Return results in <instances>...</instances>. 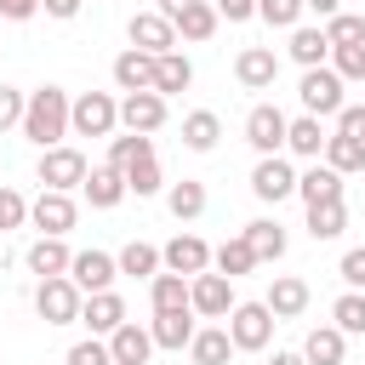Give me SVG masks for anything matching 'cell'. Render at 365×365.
<instances>
[{"label": "cell", "instance_id": "obj_3", "mask_svg": "<svg viewBox=\"0 0 365 365\" xmlns=\"http://www.w3.org/2000/svg\"><path fill=\"white\" fill-rule=\"evenodd\" d=\"M114 125H120V103L108 91H80L68 103V131L74 137H108Z\"/></svg>", "mask_w": 365, "mask_h": 365}, {"label": "cell", "instance_id": "obj_30", "mask_svg": "<svg viewBox=\"0 0 365 365\" xmlns=\"http://www.w3.org/2000/svg\"><path fill=\"white\" fill-rule=\"evenodd\" d=\"M319 165H331L336 177H354V171H365V143H354V137H325V154H319Z\"/></svg>", "mask_w": 365, "mask_h": 365}, {"label": "cell", "instance_id": "obj_20", "mask_svg": "<svg viewBox=\"0 0 365 365\" xmlns=\"http://www.w3.org/2000/svg\"><path fill=\"white\" fill-rule=\"evenodd\" d=\"M297 194H302V205H336V200H342V177L314 160V165L297 177Z\"/></svg>", "mask_w": 365, "mask_h": 365}, {"label": "cell", "instance_id": "obj_38", "mask_svg": "<svg viewBox=\"0 0 365 365\" xmlns=\"http://www.w3.org/2000/svg\"><path fill=\"white\" fill-rule=\"evenodd\" d=\"M114 268H120V274H131V279H154V274H160V251H154V245H143V240H131V245L114 257Z\"/></svg>", "mask_w": 365, "mask_h": 365}, {"label": "cell", "instance_id": "obj_40", "mask_svg": "<svg viewBox=\"0 0 365 365\" xmlns=\"http://www.w3.org/2000/svg\"><path fill=\"white\" fill-rule=\"evenodd\" d=\"M160 188H165V177H160V160H137V165L125 171V194L148 200V194H160Z\"/></svg>", "mask_w": 365, "mask_h": 365}, {"label": "cell", "instance_id": "obj_24", "mask_svg": "<svg viewBox=\"0 0 365 365\" xmlns=\"http://www.w3.org/2000/svg\"><path fill=\"white\" fill-rule=\"evenodd\" d=\"M68 262H74V251H68L63 240H51V234H40V240L29 245V274H40V279L68 274Z\"/></svg>", "mask_w": 365, "mask_h": 365}, {"label": "cell", "instance_id": "obj_43", "mask_svg": "<svg viewBox=\"0 0 365 365\" xmlns=\"http://www.w3.org/2000/svg\"><path fill=\"white\" fill-rule=\"evenodd\" d=\"M23 222H29V200L0 182V234H11V228H23Z\"/></svg>", "mask_w": 365, "mask_h": 365}, {"label": "cell", "instance_id": "obj_2", "mask_svg": "<svg viewBox=\"0 0 365 365\" xmlns=\"http://www.w3.org/2000/svg\"><path fill=\"white\" fill-rule=\"evenodd\" d=\"M274 325H279V319H274L262 302H234L222 331H228L234 354H262V348H268V336H274Z\"/></svg>", "mask_w": 365, "mask_h": 365}, {"label": "cell", "instance_id": "obj_47", "mask_svg": "<svg viewBox=\"0 0 365 365\" xmlns=\"http://www.w3.org/2000/svg\"><path fill=\"white\" fill-rule=\"evenodd\" d=\"M336 137L365 143V108H359V103H342V114H336Z\"/></svg>", "mask_w": 365, "mask_h": 365}, {"label": "cell", "instance_id": "obj_54", "mask_svg": "<svg viewBox=\"0 0 365 365\" xmlns=\"http://www.w3.org/2000/svg\"><path fill=\"white\" fill-rule=\"evenodd\" d=\"M268 365H308V359H302V354H274Z\"/></svg>", "mask_w": 365, "mask_h": 365}, {"label": "cell", "instance_id": "obj_26", "mask_svg": "<svg viewBox=\"0 0 365 365\" xmlns=\"http://www.w3.org/2000/svg\"><path fill=\"white\" fill-rule=\"evenodd\" d=\"M188 359H194V365H228V359H234L228 331H222V325H200L194 342H188Z\"/></svg>", "mask_w": 365, "mask_h": 365}, {"label": "cell", "instance_id": "obj_35", "mask_svg": "<svg viewBox=\"0 0 365 365\" xmlns=\"http://www.w3.org/2000/svg\"><path fill=\"white\" fill-rule=\"evenodd\" d=\"M137 160H154V137H137V131H125V137H114V143H108V165H114L120 177H125Z\"/></svg>", "mask_w": 365, "mask_h": 365}, {"label": "cell", "instance_id": "obj_28", "mask_svg": "<svg viewBox=\"0 0 365 365\" xmlns=\"http://www.w3.org/2000/svg\"><path fill=\"white\" fill-rule=\"evenodd\" d=\"M217 137H222V120H217L211 108H194V114H182V148H194V154H211V148H217Z\"/></svg>", "mask_w": 365, "mask_h": 365}, {"label": "cell", "instance_id": "obj_6", "mask_svg": "<svg viewBox=\"0 0 365 365\" xmlns=\"http://www.w3.org/2000/svg\"><path fill=\"white\" fill-rule=\"evenodd\" d=\"M297 97H302V114H314V120H336L342 114V80L331 74V68H302V86H297Z\"/></svg>", "mask_w": 365, "mask_h": 365}, {"label": "cell", "instance_id": "obj_51", "mask_svg": "<svg viewBox=\"0 0 365 365\" xmlns=\"http://www.w3.org/2000/svg\"><path fill=\"white\" fill-rule=\"evenodd\" d=\"M40 6H46V17H63V23H68V17H74L86 0H40Z\"/></svg>", "mask_w": 365, "mask_h": 365}, {"label": "cell", "instance_id": "obj_37", "mask_svg": "<svg viewBox=\"0 0 365 365\" xmlns=\"http://www.w3.org/2000/svg\"><path fill=\"white\" fill-rule=\"evenodd\" d=\"M211 262H217V274H222V279H240V274H251V268H257V257H251V245H245V240H222V245L211 251Z\"/></svg>", "mask_w": 365, "mask_h": 365}, {"label": "cell", "instance_id": "obj_29", "mask_svg": "<svg viewBox=\"0 0 365 365\" xmlns=\"http://www.w3.org/2000/svg\"><path fill=\"white\" fill-rule=\"evenodd\" d=\"M285 148L302 154V160H319V154H325V131H319V120H314V114L285 120Z\"/></svg>", "mask_w": 365, "mask_h": 365}, {"label": "cell", "instance_id": "obj_11", "mask_svg": "<svg viewBox=\"0 0 365 365\" xmlns=\"http://www.w3.org/2000/svg\"><path fill=\"white\" fill-rule=\"evenodd\" d=\"M114 257L108 251H74V262H68V279L80 285V297H97V291H114Z\"/></svg>", "mask_w": 365, "mask_h": 365}, {"label": "cell", "instance_id": "obj_15", "mask_svg": "<svg viewBox=\"0 0 365 365\" xmlns=\"http://www.w3.org/2000/svg\"><path fill=\"white\" fill-rule=\"evenodd\" d=\"M125 34H131V46H137V51H148V57H165V51H177V29H171L160 11H137Z\"/></svg>", "mask_w": 365, "mask_h": 365}, {"label": "cell", "instance_id": "obj_23", "mask_svg": "<svg viewBox=\"0 0 365 365\" xmlns=\"http://www.w3.org/2000/svg\"><path fill=\"white\" fill-rule=\"evenodd\" d=\"M240 240L251 245V257H257V262H279V257H285V228H279L274 217L245 222V234H240Z\"/></svg>", "mask_w": 365, "mask_h": 365}, {"label": "cell", "instance_id": "obj_9", "mask_svg": "<svg viewBox=\"0 0 365 365\" xmlns=\"http://www.w3.org/2000/svg\"><path fill=\"white\" fill-rule=\"evenodd\" d=\"M245 143L268 160V154H279L285 148V114L274 108V103H257L251 114H245Z\"/></svg>", "mask_w": 365, "mask_h": 365}, {"label": "cell", "instance_id": "obj_31", "mask_svg": "<svg viewBox=\"0 0 365 365\" xmlns=\"http://www.w3.org/2000/svg\"><path fill=\"white\" fill-rule=\"evenodd\" d=\"M217 23H222V17H217V6H211V0H194L171 29H177V40H211V34H217Z\"/></svg>", "mask_w": 365, "mask_h": 365}, {"label": "cell", "instance_id": "obj_21", "mask_svg": "<svg viewBox=\"0 0 365 365\" xmlns=\"http://www.w3.org/2000/svg\"><path fill=\"white\" fill-rule=\"evenodd\" d=\"M194 308H182V314H154V325H148V336H154V348H171V354H182L188 342H194Z\"/></svg>", "mask_w": 365, "mask_h": 365}, {"label": "cell", "instance_id": "obj_36", "mask_svg": "<svg viewBox=\"0 0 365 365\" xmlns=\"http://www.w3.org/2000/svg\"><path fill=\"white\" fill-rule=\"evenodd\" d=\"M331 325H336L342 336H365V291H342V297L331 302Z\"/></svg>", "mask_w": 365, "mask_h": 365}, {"label": "cell", "instance_id": "obj_1", "mask_svg": "<svg viewBox=\"0 0 365 365\" xmlns=\"http://www.w3.org/2000/svg\"><path fill=\"white\" fill-rule=\"evenodd\" d=\"M34 148H57L63 137H68V91L63 86H40V91H29V103H23V125H17Z\"/></svg>", "mask_w": 365, "mask_h": 365}, {"label": "cell", "instance_id": "obj_49", "mask_svg": "<svg viewBox=\"0 0 365 365\" xmlns=\"http://www.w3.org/2000/svg\"><path fill=\"white\" fill-rule=\"evenodd\" d=\"M217 6V17H228V23H245V17H257V0H211Z\"/></svg>", "mask_w": 365, "mask_h": 365}, {"label": "cell", "instance_id": "obj_34", "mask_svg": "<svg viewBox=\"0 0 365 365\" xmlns=\"http://www.w3.org/2000/svg\"><path fill=\"white\" fill-rule=\"evenodd\" d=\"M148 297H154V314H182L188 308V279L182 274H154Z\"/></svg>", "mask_w": 365, "mask_h": 365}, {"label": "cell", "instance_id": "obj_53", "mask_svg": "<svg viewBox=\"0 0 365 365\" xmlns=\"http://www.w3.org/2000/svg\"><path fill=\"white\" fill-rule=\"evenodd\" d=\"M188 6H194V0H160V17H165V23H177Z\"/></svg>", "mask_w": 365, "mask_h": 365}, {"label": "cell", "instance_id": "obj_39", "mask_svg": "<svg viewBox=\"0 0 365 365\" xmlns=\"http://www.w3.org/2000/svg\"><path fill=\"white\" fill-rule=\"evenodd\" d=\"M348 228V205L336 200V205H308V234L314 240H336Z\"/></svg>", "mask_w": 365, "mask_h": 365}, {"label": "cell", "instance_id": "obj_19", "mask_svg": "<svg viewBox=\"0 0 365 365\" xmlns=\"http://www.w3.org/2000/svg\"><path fill=\"white\" fill-rule=\"evenodd\" d=\"M114 86H120V91H154V57L137 51V46H125V51L114 57Z\"/></svg>", "mask_w": 365, "mask_h": 365}, {"label": "cell", "instance_id": "obj_22", "mask_svg": "<svg viewBox=\"0 0 365 365\" xmlns=\"http://www.w3.org/2000/svg\"><path fill=\"white\" fill-rule=\"evenodd\" d=\"M86 200H91V211H114L120 200H125V177L114 171V165H97V171H86Z\"/></svg>", "mask_w": 365, "mask_h": 365}, {"label": "cell", "instance_id": "obj_8", "mask_svg": "<svg viewBox=\"0 0 365 365\" xmlns=\"http://www.w3.org/2000/svg\"><path fill=\"white\" fill-rule=\"evenodd\" d=\"M120 125L137 131V137H154L165 125V97L160 91H125L120 97Z\"/></svg>", "mask_w": 365, "mask_h": 365}, {"label": "cell", "instance_id": "obj_48", "mask_svg": "<svg viewBox=\"0 0 365 365\" xmlns=\"http://www.w3.org/2000/svg\"><path fill=\"white\" fill-rule=\"evenodd\" d=\"M23 91H11V86H0V131H11V125H23Z\"/></svg>", "mask_w": 365, "mask_h": 365}, {"label": "cell", "instance_id": "obj_50", "mask_svg": "<svg viewBox=\"0 0 365 365\" xmlns=\"http://www.w3.org/2000/svg\"><path fill=\"white\" fill-rule=\"evenodd\" d=\"M34 11H40V0H0V17L6 23H29Z\"/></svg>", "mask_w": 365, "mask_h": 365}, {"label": "cell", "instance_id": "obj_52", "mask_svg": "<svg viewBox=\"0 0 365 365\" xmlns=\"http://www.w3.org/2000/svg\"><path fill=\"white\" fill-rule=\"evenodd\" d=\"M302 11H314V17H325V23H331V17L342 11V0H302Z\"/></svg>", "mask_w": 365, "mask_h": 365}, {"label": "cell", "instance_id": "obj_32", "mask_svg": "<svg viewBox=\"0 0 365 365\" xmlns=\"http://www.w3.org/2000/svg\"><path fill=\"white\" fill-rule=\"evenodd\" d=\"M291 57L302 63V68H325V57H331V40H325V29H291Z\"/></svg>", "mask_w": 365, "mask_h": 365}, {"label": "cell", "instance_id": "obj_46", "mask_svg": "<svg viewBox=\"0 0 365 365\" xmlns=\"http://www.w3.org/2000/svg\"><path fill=\"white\" fill-rule=\"evenodd\" d=\"M336 274H342V285H348V291H365V245L342 251V268H336Z\"/></svg>", "mask_w": 365, "mask_h": 365}, {"label": "cell", "instance_id": "obj_12", "mask_svg": "<svg viewBox=\"0 0 365 365\" xmlns=\"http://www.w3.org/2000/svg\"><path fill=\"white\" fill-rule=\"evenodd\" d=\"M234 80H240L245 91H268V86L279 80V57H274V46H245V51L234 57Z\"/></svg>", "mask_w": 365, "mask_h": 365}, {"label": "cell", "instance_id": "obj_14", "mask_svg": "<svg viewBox=\"0 0 365 365\" xmlns=\"http://www.w3.org/2000/svg\"><path fill=\"white\" fill-rule=\"evenodd\" d=\"M160 262H165V274L194 279V274H205V268H211V245H205L200 234H177V240L160 251Z\"/></svg>", "mask_w": 365, "mask_h": 365}, {"label": "cell", "instance_id": "obj_45", "mask_svg": "<svg viewBox=\"0 0 365 365\" xmlns=\"http://www.w3.org/2000/svg\"><path fill=\"white\" fill-rule=\"evenodd\" d=\"M68 365H114V359H108V342L103 336H86V342L68 348Z\"/></svg>", "mask_w": 365, "mask_h": 365}, {"label": "cell", "instance_id": "obj_5", "mask_svg": "<svg viewBox=\"0 0 365 365\" xmlns=\"http://www.w3.org/2000/svg\"><path fill=\"white\" fill-rule=\"evenodd\" d=\"M80 285L68 279V274H57V279H40V291H34V308H40V319L46 325H74L80 319Z\"/></svg>", "mask_w": 365, "mask_h": 365}, {"label": "cell", "instance_id": "obj_7", "mask_svg": "<svg viewBox=\"0 0 365 365\" xmlns=\"http://www.w3.org/2000/svg\"><path fill=\"white\" fill-rule=\"evenodd\" d=\"M188 308L194 314H205V319H228V308H234V279H222V274H194L188 279Z\"/></svg>", "mask_w": 365, "mask_h": 365}, {"label": "cell", "instance_id": "obj_17", "mask_svg": "<svg viewBox=\"0 0 365 365\" xmlns=\"http://www.w3.org/2000/svg\"><path fill=\"white\" fill-rule=\"evenodd\" d=\"M308 279H297V274H279L274 285H268V297H262V308L274 314V319H297L302 308H308Z\"/></svg>", "mask_w": 365, "mask_h": 365}, {"label": "cell", "instance_id": "obj_27", "mask_svg": "<svg viewBox=\"0 0 365 365\" xmlns=\"http://www.w3.org/2000/svg\"><path fill=\"white\" fill-rule=\"evenodd\" d=\"M342 354H348V336L336 325H314L308 342H302V359L308 365H342Z\"/></svg>", "mask_w": 365, "mask_h": 365}, {"label": "cell", "instance_id": "obj_41", "mask_svg": "<svg viewBox=\"0 0 365 365\" xmlns=\"http://www.w3.org/2000/svg\"><path fill=\"white\" fill-rule=\"evenodd\" d=\"M325 40H331V46H365V17H359V11H336V17L325 23Z\"/></svg>", "mask_w": 365, "mask_h": 365}, {"label": "cell", "instance_id": "obj_33", "mask_svg": "<svg viewBox=\"0 0 365 365\" xmlns=\"http://www.w3.org/2000/svg\"><path fill=\"white\" fill-rule=\"evenodd\" d=\"M165 205H171V217H177V222H194V217L205 211V182H194V177L171 182V188H165Z\"/></svg>", "mask_w": 365, "mask_h": 365}, {"label": "cell", "instance_id": "obj_16", "mask_svg": "<svg viewBox=\"0 0 365 365\" xmlns=\"http://www.w3.org/2000/svg\"><path fill=\"white\" fill-rule=\"evenodd\" d=\"M80 325H86L91 336H114V331L125 325V302H120V291H97V297H86V302H80Z\"/></svg>", "mask_w": 365, "mask_h": 365}, {"label": "cell", "instance_id": "obj_13", "mask_svg": "<svg viewBox=\"0 0 365 365\" xmlns=\"http://www.w3.org/2000/svg\"><path fill=\"white\" fill-rule=\"evenodd\" d=\"M74 217H80L74 200H68V194H51V188H40V200L29 205V222H34L40 234H51V240H63V234L74 228Z\"/></svg>", "mask_w": 365, "mask_h": 365}, {"label": "cell", "instance_id": "obj_10", "mask_svg": "<svg viewBox=\"0 0 365 365\" xmlns=\"http://www.w3.org/2000/svg\"><path fill=\"white\" fill-rule=\"evenodd\" d=\"M251 194H257L262 205H279V200L297 194V171H291L279 154H268V160H257V171H251Z\"/></svg>", "mask_w": 365, "mask_h": 365}, {"label": "cell", "instance_id": "obj_44", "mask_svg": "<svg viewBox=\"0 0 365 365\" xmlns=\"http://www.w3.org/2000/svg\"><path fill=\"white\" fill-rule=\"evenodd\" d=\"M257 17H262V23H274V29H297L302 0H257Z\"/></svg>", "mask_w": 365, "mask_h": 365}, {"label": "cell", "instance_id": "obj_4", "mask_svg": "<svg viewBox=\"0 0 365 365\" xmlns=\"http://www.w3.org/2000/svg\"><path fill=\"white\" fill-rule=\"evenodd\" d=\"M86 154L80 148H68V143H57V148H40V188H51V194H68V188H80L86 182Z\"/></svg>", "mask_w": 365, "mask_h": 365}, {"label": "cell", "instance_id": "obj_25", "mask_svg": "<svg viewBox=\"0 0 365 365\" xmlns=\"http://www.w3.org/2000/svg\"><path fill=\"white\" fill-rule=\"evenodd\" d=\"M188 86H194V63H188L182 51L154 57V91H160V97H177V91H188Z\"/></svg>", "mask_w": 365, "mask_h": 365}, {"label": "cell", "instance_id": "obj_42", "mask_svg": "<svg viewBox=\"0 0 365 365\" xmlns=\"http://www.w3.org/2000/svg\"><path fill=\"white\" fill-rule=\"evenodd\" d=\"M325 68H331L336 80H365V46H331Z\"/></svg>", "mask_w": 365, "mask_h": 365}, {"label": "cell", "instance_id": "obj_18", "mask_svg": "<svg viewBox=\"0 0 365 365\" xmlns=\"http://www.w3.org/2000/svg\"><path fill=\"white\" fill-rule=\"evenodd\" d=\"M148 354H154V336H148V325H137V319H125V325L108 336V359H114V365H148Z\"/></svg>", "mask_w": 365, "mask_h": 365}, {"label": "cell", "instance_id": "obj_55", "mask_svg": "<svg viewBox=\"0 0 365 365\" xmlns=\"http://www.w3.org/2000/svg\"><path fill=\"white\" fill-rule=\"evenodd\" d=\"M0 171H6V160H0Z\"/></svg>", "mask_w": 365, "mask_h": 365}]
</instances>
